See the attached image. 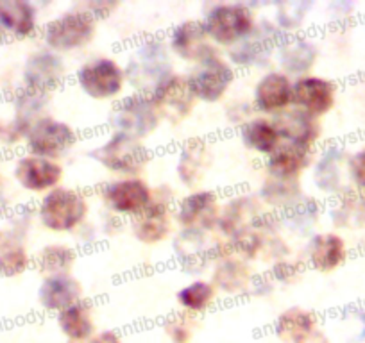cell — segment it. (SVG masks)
<instances>
[{
	"instance_id": "816d5d0a",
	"label": "cell",
	"mask_w": 365,
	"mask_h": 343,
	"mask_svg": "<svg viewBox=\"0 0 365 343\" xmlns=\"http://www.w3.org/2000/svg\"><path fill=\"white\" fill-rule=\"evenodd\" d=\"M128 226V220L113 215V213H104L103 218L99 220V231L104 236H117L122 233V227Z\"/></svg>"
},
{
	"instance_id": "4316f807",
	"label": "cell",
	"mask_w": 365,
	"mask_h": 343,
	"mask_svg": "<svg viewBox=\"0 0 365 343\" xmlns=\"http://www.w3.org/2000/svg\"><path fill=\"white\" fill-rule=\"evenodd\" d=\"M210 274H212L210 281L213 283L219 293L227 297H247L256 272L252 270L249 261L227 254L213 263Z\"/></svg>"
},
{
	"instance_id": "680465c9",
	"label": "cell",
	"mask_w": 365,
	"mask_h": 343,
	"mask_svg": "<svg viewBox=\"0 0 365 343\" xmlns=\"http://www.w3.org/2000/svg\"><path fill=\"white\" fill-rule=\"evenodd\" d=\"M364 26H365V19H364Z\"/></svg>"
},
{
	"instance_id": "9c48e42d",
	"label": "cell",
	"mask_w": 365,
	"mask_h": 343,
	"mask_svg": "<svg viewBox=\"0 0 365 343\" xmlns=\"http://www.w3.org/2000/svg\"><path fill=\"white\" fill-rule=\"evenodd\" d=\"M174 204L167 188H154V199L145 209L128 220L129 233L138 243L156 247L174 236Z\"/></svg>"
},
{
	"instance_id": "e0dca14e",
	"label": "cell",
	"mask_w": 365,
	"mask_h": 343,
	"mask_svg": "<svg viewBox=\"0 0 365 343\" xmlns=\"http://www.w3.org/2000/svg\"><path fill=\"white\" fill-rule=\"evenodd\" d=\"M11 174L20 190L33 195H45L54 188L61 186L65 170L59 161L26 152L16 157Z\"/></svg>"
},
{
	"instance_id": "7c38bea8",
	"label": "cell",
	"mask_w": 365,
	"mask_h": 343,
	"mask_svg": "<svg viewBox=\"0 0 365 343\" xmlns=\"http://www.w3.org/2000/svg\"><path fill=\"white\" fill-rule=\"evenodd\" d=\"M77 142H79V134L73 125L48 115L31 125L24 147H26V152L33 156L59 161L76 149Z\"/></svg>"
},
{
	"instance_id": "8992f818",
	"label": "cell",
	"mask_w": 365,
	"mask_h": 343,
	"mask_svg": "<svg viewBox=\"0 0 365 343\" xmlns=\"http://www.w3.org/2000/svg\"><path fill=\"white\" fill-rule=\"evenodd\" d=\"M73 80L84 95L99 102H117L128 86L124 66L110 56H93L81 63Z\"/></svg>"
},
{
	"instance_id": "cb8c5ba5",
	"label": "cell",
	"mask_w": 365,
	"mask_h": 343,
	"mask_svg": "<svg viewBox=\"0 0 365 343\" xmlns=\"http://www.w3.org/2000/svg\"><path fill=\"white\" fill-rule=\"evenodd\" d=\"M317 150L282 142L263 161L265 176L282 181H301L314 164Z\"/></svg>"
},
{
	"instance_id": "e575fe53",
	"label": "cell",
	"mask_w": 365,
	"mask_h": 343,
	"mask_svg": "<svg viewBox=\"0 0 365 343\" xmlns=\"http://www.w3.org/2000/svg\"><path fill=\"white\" fill-rule=\"evenodd\" d=\"M238 138H240L244 149L259 154L263 157L274 152V149L282 143V138H279V132L274 125L272 118L263 117V115H255L251 120L242 124L238 127Z\"/></svg>"
},
{
	"instance_id": "d4e9b609",
	"label": "cell",
	"mask_w": 365,
	"mask_h": 343,
	"mask_svg": "<svg viewBox=\"0 0 365 343\" xmlns=\"http://www.w3.org/2000/svg\"><path fill=\"white\" fill-rule=\"evenodd\" d=\"M272 122L278 129L282 142L317 150L319 139L322 136L321 120L310 117L297 107H289L272 117Z\"/></svg>"
},
{
	"instance_id": "6f0895ef",
	"label": "cell",
	"mask_w": 365,
	"mask_h": 343,
	"mask_svg": "<svg viewBox=\"0 0 365 343\" xmlns=\"http://www.w3.org/2000/svg\"><path fill=\"white\" fill-rule=\"evenodd\" d=\"M66 343H76V342H66Z\"/></svg>"
},
{
	"instance_id": "836d02e7",
	"label": "cell",
	"mask_w": 365,
	"mask_h": 343,
	"mask_svg": "<svg viewBox=\"0 0 365 343\" xmlns=\"http://www.w3.org/2000/svg\"><path fill=\"white\" fill-rule=\"evenodd\" d=\"M322 209H324V206L319 199L304 195L296 206L289 208L287 211L278 213L282 233L310 238L312 234H315V227L321 220Z\"/></svg>"
},
{
	"instance_id": "52a82bcc",
	"label": "cell",
	"mask_w": 365,
	"mask_h": 343,
	"mask_svg": "<svg viewBox=\"0 0 365 343\" xmlns=\"http://www.w3.org/2000/svg\"><path fill=\"white\" fill-rule=\"evenodd\" d=\"M172 254L187 275H201L217 260L230 254L226 240L202 231L179 229L172 236Z\"/></svg>"
},
{
	"instance_id": "3957f363",
	"label": "cell",
	"mask_w": 365,
	"mask_h": 343,
	"mask_svg": "<svg viewBox=\"0 0 365 343\" xmlns=\"http://www.w3.org/2000/svg\"><path fill=\"white\" fill-rule=\"evenodd\" d=\"M88 156L115 177H142L153 159L149 147L142 139L117 131H111Z\"/></svg>"
},
{
	"instance_id": "ba28073f",
	"label": "cell",
	"mask_w": 365,
	"mask_h": 343,
	"mask_svg": "<svg viewBox=\"0 0 365 343\" xmlns=\"http://www.w3.org/2000/svg\"><path fill=\"white\" fill-rule=\"evenodd\" d=\"M185 75L197 102L219 104L233 88L237 70L219 51L199 61L197 65H192Z\"/></svg>"
},
{
	"instance_id": "603a6c76",
	"label": "cell",
	"mask_w": 365,
	"mask_h": 343,
	"mask_svg": "<svg viewBox=\"0 0 365 343\" xmlns=\"http://www.w3.org/2000/svg\"><path fill=\"white\" fill-rule=\"evenodd\" d=\"M317 59V41L303 33L283 38V41L276 48V54H274V63L278 65L279 72L289 75L292 80L310 75Z\"/></svg>"
},
{
	"instance_id": "ffe728a7",
	"label": "cell",
	"mask_w": 365,
	"mask_h": 343,
	"mask_svg": "<svg viewBox=\"0 0 365 343\" xmlns=\"http://www.w3.org/2000/svg\"><path fill=\"white\" fill-rule=\"evenodd\" d=\"M292 86L294 80L278 68L265 70L252 86L251 102L256 113L272 118L292 107Z\"/></svg>"
},
{
	"instance_id": "7a4b0ae2",
	"label": "cell",
	"mask_w": 365,
	"mask_h": 343,
	"mask_svg": "<svg viewBox=\"0 0 365 343\" xmlns=\"http://www.w3.org/2000/svg\"><path fill=\"white\" fill-rule=\"evenodd\" d=\"M36 222L52 234H72L90 215V199L79 188L58 186L34 206Z\"/></svg>"
},
{
	"instance_id": "484cf974",
	"label": "cell",
	"mask_w": 365,
	"mask_h": 343,
	"mask_svg": "<svg viewBox=\"0 0 365 343\" xmlns=\"http://www.w3.org/2000/svg\"><path fill=\"white\" fill-rule=\"evenodd\" d=\"M0 26L9 40H33L41 31L40 8L29 0H0Z\"/></svg>"
},
{
	"instance_id": "7bdbcfd3",
	"label": "cell",
	"mask_w": 365,
	"mask_h": 343,
	"mask_svg": "<svg viewBox=\"0 0 365 343\" xmlns=\"http://www.w3.org/2000/svg\"><path fill=\"white\" fill-rule=\"evenodd\" d=\"M304 270H307V267H304L303 260H297V258L289 255V258H283V260L270 263L269 270L265 274L272 279L276 286H290L303 278Z\"/></svg>"
},
{
	"instance_id": "8fae6325",
	"label": "cell",
	"mask_w": 365,
	"mask_h": 343,
	"mask_svg": "<svg viewBox=\"0 0 365 343\" xmlns=\"http://www.w3.org/2000/svg\"><path fill=\"white\" fill-rule=\"evenodd\" d=\"M108 124L111 131L125 132L143 142L158 131L161 124V115L147 93L131 92L113 104Z\"/></svg>"
},
{
	"instance_id": "74e56055",
	"label": "cell",
	"mask_w": 365,
	"mask_h": 343,
	"mask_svg": "<svg viewBox=\"0 0 365 343\" xmlns=\"http://www.w3.org/2000/svg\"><path fill=\"white\" fill-rule=\"evenodd\" d=\"M304 190L301 186V181H282L265 176V179L259 184V190L256 194L262 206L269 211L282 213L289 208L296 206L304 197Z\"/></svg>"
},
{
	"instance_id": "db71d44e",
	"label": "cell",
	"mask_w": 365,
	"mask_h": 343,
	"mask_svg": "<svg viewBox=\"0 0 365 343\" xmlns=\"http://www.w3.org/2000/svg\"><path fill=\"white\" fill-rule=\"evenodd\" d=\"M312 343H331V339H329L328 336H326L324 332L321 331L317 336H315V339H314V342H312Z\"/></svg>"
},
{
	"instance_id": "f907efd6",
	"label": "cell",
	"mask_w": 365,
	"mask_h": 343,
	"mask_svg": "<svg viewBox=\"0 0 365 343\" xmlns=\"http://www.w3.org/2000/svg\"><path fill=\"white\" fill-rule=\"evenodd\" d=\"M276 288H278V286L274 285V281L269 278V275L256 274L251 283V288H249L247 297H259V299H263V297L272 295V293L276 292Z\"/></svg>"
},
{
	"instance_id": "f35d334b",
	"label": "cell",
	"mask_w": 365,
	"mask_h": 343,
	"mask_svg": "<svg viewBox=\"0 0 365 343\" xmlns=\"http://www.w3.org/2000/svg\"><path fill=\"white\" fill-rule=\"evenodd\" d=\"M11 110L13 117L29 131L31 125L36 124L41 118L48 117L51 110V95L47 93L34 92V90L26 88V86H16L11 93Z\"/></svg>"
},
{
	"instance_id": "b9f144b4",
	"label": "cell",
	"mask_w": 365,
	"mask_h": 343,
	"mask_svg": "<svg viewBox=\"0 0 365 343\" xmlns=\"http://www.w3.org/2000/svg\"><path fill=\"white\" fill-rule=\"evenodd\" d=\"M195 329H197V317L178 311L165 320L163 334L170 343H190L195 336Z\"/></svg>"
},
{
	"instance_id": "5bb4252c",
	"label": "cell",
	"mask_w": 365,
	"mask_h": 343,
	"mask_svg": "<svg viewBox=\"0 0 365 343\" xmlns=\"http://www.w3.org/2000/svg\"><path fill=\"white\" fill-rule=\"evenodd\" d=\"M220 208H222V202L217 191L197 188L175 201L174 222L179 229L202 231V233L213 234L217 231Z\"/></svg>"
},
{
	"instance_id": "d6a6232c",
	"label": "cell",
	"mask_w": 365,
	"mask_h": 343,
	"mask_svg": "<svg viewBox=\"0 0 365 343\" xmlns=\"http://www.w3.org/2000/svg\"><path fill=\"white\" fill-rule=\"evenodd\" d=\"M56 324L66 342L88 343L97 334L96 311L88 300H79L56 315Z\"/></svg>"
},
{
	"instance_id": "681fc988",
	"label": "cell",
	"mask_w": 365,
	"mask_h": 343,
	"mask_svg": "<svg viewBox=\"0 0 365 343\" xmlns=\"http://www.w3.org/2000/svg\"><path fill=\"white\" fill-rule=\"evenodd\" d=\"M326 11H328L329 23L339 27L344 26V23L353 16L354 6L349 4V2H333V4H329L328 8H326Z\"/></svg>"
},
{
	"instance_id": "1f68e13d",
	"label": "cell",
	"mask_w": 365,
	"mask_h": 343,
	"mask_svg": "<svg viewBox=\"0 0 365 343\" xmlns=\"http://www.w3.org/2000/svg\"><path fill=\"white\" fill-rule=\"evenodd\" d=\"M33 268V255L27 248L26 236L11 227H0V275L19 278Z\"/></svg>"
},
{
	"instance_id": "8d00e7d4",
	"label": "cell",
	"mask_w": 365,
	"mask_h": 343,
	"mask_svg": "<svg viewBox=\"0 0 365 343\" xmlns=\"http://www.w3.org/2000/svg\"><path fill=\"white\" fill-rule=\"evenodd\" d=\"M77 261V248L65 241H48L33 255V267L41 278L58 274H72Z\"/></svg>"
},
{
	"instance_id": "6da1fadb",
	"label": "cell",
	"mask_w": 365,
	"mask_h": 343,
	"mask_svg": "<svg viewBox=\"0 0 365 343\" xmlns=\"http://www.w3.org/2000/svg\"><path fill=\"white\" fill-rule=\"evenodd\" d=\"M172 58L165 38L154 34L140 38L125 59V83L133 92L149 95L165 77L175 72Z\"/></svg>"
},
{
	"instance_id": "11a10c76",
	"label": "cell",
	"mask_w": 365,
	"mask_h": 343,
	"mask_svg": "<svg viewBox=\"0 0 365 343\" xmlns=\"http://www.w3.org/2000/svg\"><path fill=\"white\" fill-rule=\"evenodd\" d=\"M9 41V38H8V34H6V31L2 29V26H0V48L4 47L6 43H8Z\"/></svg>"
},
{
	"instance_id": "7402d4cb",
	"label": "cell",
	"mask_w": 365,
	"mask_h": 343,
	"mask_svg": "<svg viewBox=\"0 0 365 343\" xmlns=\"http://www.w3.org/2000/svg\"><path fill=\"white\" fill-rule=\"evenodd\" d=\"M347 243L335 231H321L312 234L303 248V263L321 274H331L347 260Z\"/></svg>"
},
{
	"instance_id": "60d3db41",
	"label": "cell",
	"mask_w": 365,
	"mask_h": 343,
	"mask_svg": "<svg viewBox=\"0 0 365 343\" xmlns=\"http://www.w3.org/2000/svg\"><path fill=\"white\" fill-rule=\"evenodd\" d=\"M272 9V22L276 23V27L285 36H294V34H301V31H303L304 23H307L312 9H314V2H308V0H290V2L274 4Z\"/></svg>"
},
{
	"instance_id": "f6af8a7d",
	"label": "cell",
	"mask_w": 365,
	"mask_h": 343,
	"mask_svg": "<svg viewBox=\"0 0 365 343\" xmlns=\"http://www.w3.org/2000/svg\"><path fill=\"white\" fill-rule=\"evenodd\" d=\"M255 106H252L251 99H233L230 102H226L224 106V118L227 120V124L233 125V127H240L242 124H245L247 120H251L255 117Z\"/></svg>"
},
{
	"instance_id": "277c9868",
	"label": "cell",
	"mask_w": 365,
	"mask_h": 343,
	"mask_svg": "<svg viewBox=\"0 0 365 343\" xmlns=\"http://www.w3.org/2000/svg\"><path fill=\"white\" fill-rule=\"evenodd\" d=\"M99 33V23L79 8H70L47 20L40 31L43 47L56 54H72L84 51L93 43Z\"/></svg>"
},
{
	"instance_id": "9a60e30c",
	"label": "cell",
	"mask_w": 365,
	"mask_h": 343,
	"mask_svg": "<svg viewBox=\"0 0 365 343\" xmlns=\"http://www.w3.org/2000/svg\"><path fill=\"white\" fill-rule=\"evenodd\" d=\"M68 79V66L61 54L38 47L27 54L22 65V86L52 95Z\"/></svg>"
},
{
	"instance_id": "d590c367",
	"label": "cell",
	"mask_w": 365,
	"mask_h": 343,
	"mask_svg": "<svg viewBox=\"0 0 365 343\" xmlns=\"http://www.w3.org/2000/svg\"><path fill=\"white\" fill-rule=\"evenodd\" d=\"M329 222L335 229H365V194L354 188H347L346 191L336 195L329 208Z\"/></svg>"
},
{
	"instance_id": "c3c4849f",
	"label": "cell",
	"mask_w": 365,
	"mask_h": 343,
	"mask_svg": "<svg viewBox=\"0 0 365 343\" xmlns=\"http://www.w3.org/2000/svg\"><path fill=\"white\" fill-rule=\"evenodd\" d=\"M72 236H73V241H76L79 247H86V245L96 243L97 238L101 236L99 223L91 222V220H86L83 226H79L76 231H73Z\"/></svg>"
},
{
	"instance_id": "ab89813d",
	"label": "cell",
	"mask_w": 365,
	"mask_h": 343,
	"mask_svg": "<svg viewBox=\"0 0 365 343\" xmlns=\"http://www.w3.org/2000/svg\"><path fill=\"white\" fill-rule=\"evenodd\" d=\"M217 297H219V292L210 279L195 278L181 290H178L175 302L181 311L192 315V317H197V315L212 310L213 304L217 302Z\"/></svg>"
},
{
	"instance_id": "d6986e66",
	"label": "cell",
	"mask_w": 365,
	"mask_h": 343,
	"mask_svg": "<svg viewBox=\"0 0 365 343\" xmlns=\"http://www.w3.org/2000/svg\"><path fill=\"white\" fill-rule=\"evenodd\" d=\"M347 156L346 149L340 145H328L315 156L312 164V184L319 194L335 199L347 188Z\"/></svg>"
},
{
	"instance_id": "7dc6e473",
	"label": "cell",
	"mask_w": 365,
	"mask_h": 343,
	"mask_svg": "<svg viewBox=\"0 0 365 343\" xmlns=\"http://www.w3.org/2000/svg\"><path fill=\"white\" fill-rule=\"evenodd\" d=\"M118 2H110V0H88V2H79L76 4V8L83 9L84 13L96 20L97 23L108 20L110 16H113V13L118 9Z\"/></svg>"
},
{
	"instance_id": "4fadbf2b",
	"label": "cell",
	"mask_w": 365,
	"mask_h": 343,
	"mask_svg": "<svg viewBox=\"0 0 365 343\" xmlns=\"http://www.w3.org/2000/svg\"><path fill=\"white\" fill-rule=\"evenodd\" d=\"M99 199L108 213L129 220L153 202L154 188L143 177H115L101 184Z\"/></svg>"
},
{
	"instance_id": "f1b7e54d",
	"label": "cell",
	"mask_w": 365,
	"mask_h": 343,
	"mask_svg": "<svg viewBox=\"0 0 365 343\" xmlns=\"http://www.w3.org/2000/svg\"><path fill=\"white\" fill-rule=\"evenodd\" d=\"M212 150L210 145L201 138H190L182 143L175 159V177L179 184L190 190H197L208 168L212 164Z\"/></svg>"
},
{
	"instance_id": "4dcf8cb0",
	"label": "cell",
	"mask_w": 365,
	"mask_h": 343,
	"mask_svg": "<svg viewBox=\"0 0 365 343\" xmlns=\"http://www.w3.org/2000/svg\"><path fill=\"white\" fill-rule=\"evenodd\" d=\"M319 332L317 315L301 306L287 307L274 322V336L282 343H312Z\"/></svg>"
},
{
	"instance_id": "ac0fdd59",
	"label": "cell",
	"mask_w": 365,
	"mask_h": 343,
	"mask_svg": "<svg viewBox=\"0 0 365 343\" xmlns=\"http://www.w3.org/2000/svg\"><path fill=\"white\" fill-rule=\"evenodd\" d=\"M165 40L170 48V54L190 66L219 52V48L212 43L206 34L201 19H187L175 23Z\"/></svg>"
},
{
	"instance_id": "ee69618b",
	"label": "cell",
	"mask_w": 365,
	"mask_h": 343,
	"mask_svg": "<svg viewBox=\"0 0 365 343\" xmlns=\"http://www.w3.org/2000/svg\"><path fill=\"white\" fill-rule=\"evenodd\" d=\"M27 129L15 117H0V147L15 149L26 143Z\"/></svg>"
},
{
	"instance_id": "5b68a950",
	"label": "cell",
	"mask_w": 365,
	"mask_h": 343,
	"mask_svg": "<svg viewBox=\"0 0 365 343\" xmlns=\"http://www.w3.org/2000/svg\"><path fill=\"white\" fill-rule=\"evenodd\" d=\"M201 20L212 43L219 51H227L255 31L258 15L247 2H215L208 6Z\"/></svg>"
},
{
	"instance_id": "f5cc1de1",
	"label": "cell",
	"mask_w": 365,
	"mask_h": 343,
	"mask_svg": "<svg viewBox=\"0 0 365 343\" xmlns=\"http://www.w3.org/2000/svg\"><path fill=\"white\" fill-rule=\"evenodd\" d=\"M88 343H124V339H122V336L115 331H101Z\"/></svg>"
},
{
	"instance_id": "44dd1931",
	"label": "cell",
	"mask_w": 365,
	"mask_h": 343,
	"mask_svg": "<svg viewBox=\"0 0 365 343\" xmlns=\"http://www.w3.org/2000/svg\"><path fill=\"white\" fill-rule=\"evenodd\" d=\"M336 83L322 75L299 77L292 86V107L304 111L310 117L321 120L336 104Z\"/></svg>"
},
{
	"instance_id": "30bf717a",
	"label": "cell",
	"mask_w": 365,
	"mask_h": 343,
	"mask_svg": "<svg viewBox=\"0 0 365 343\" xmlns=\"http://www.w3.org/2000/svg\"><path fill=\"white\" fill-rule=\"evenodd\" d=\"M285 34L276 27L272 20H258L255 31L226 51V59L235 70L251 72L256 68H267L274 61L276 48L282 43Z\"/></svg>"
},
{
	"instance_id": "bcb514c9",
	"label": "cell",
	"mask_w": 365,
	"mask_h": 343,
	"mask_svg": "<svg viewBox=\"0 0 365 343\" xmlns=\"http://www.w3.org/2000/svg\"><path fill=\"white\" fill-rule=\"evenodd\" d=\"M347 179L351 188L365 194V149L347 156Z\"/></svg>"
},
{
	"instance_id": "f546056e",
	"label": "cell",
	"mask_w": 365,
	"mask_h": 343,
	"mask_svg": "<svg viewBox=\"0 0 365 343\" xmlns=\"http://www.w3.org/2000/svg\"><path fill=\"white\" fill-rule=\"evenodd\" d=\"M263 209L265 208H263L262 202L258 201L255 194H242L237 195V197H231L220 208L215 233L222 240H230L235 234L251 226Z\"/></svg>"
},
{
	"instance_id": "2e32d148",
	"label": "cell",
	"mask_w": 365,
	"mask_h": 343,
	"mask_svg": "<svg viewBox=\"0 0 365 343\" xmlns=\"http://www.w3.org/2000/svg\"><path fill=\"white\" fill-rule=\"evenodd\" d=\"M149 97L160 111L161 120H167L172 125H179L188 120L199 104L188 86L187 75L181 72H174L165 77L149 93Z\"/></svg>"
},
{
	"instance_id": "9f6ffc18",
	"label": "cell",
	"mask_w": 365,
	"mask_h": 343,
	"mask_svg": "<svg viewBox=\"0 0 365 343\" xmlns=\"http://www.w3.org/2000/svg\"><path fill=\"white\" fill-rule=\"evenodd\" d=\"M0 188H2V174H0Z\"/></svg>"
},
{
	"instance_id": "83f0119b",
	"label": "cell",
	"mask_w": 365,
	"mask_h": 343,
	"mask_svg": "<svg viewBox=\"0 0 365 343\" xmlns=\"http://www.w3.org/2000/svg\"><path fill=\"white\" fill-rule=\"evenodd\" d=\"M84 297V288L79 279L72 274H58L41 278L38 286L36 300L40 307L47 313H61L72 304L79 302Z\"/></svg>"
}]
</instances>
